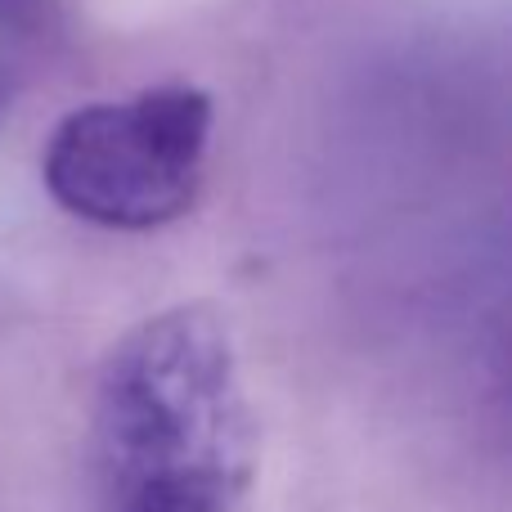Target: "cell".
Here are the masks:
<instances>
[{
	"mask_svg": "<svg viewBox=\"0 0 512 512\" xmlns=\"http://www.w3.org/2000/svg\"><path fill=\"white\" fill-rule=\"evenodd\" d=\"M0 104H5V81H0Z\"/></svg>",
	"mask_w": 512,
	"mask_h": 512,
	"instance_id": "4",
	"label": "cell"
},
{
	"mask_svg": "<svg viewBox=\"0 0 512 512\" xmlns=\"http://www.w3.org/2000/svg\"><path fill=\"white\" fill-rule=\"evenodd\" d=\"M212 99L158 86L122 104H86L54 126L41 176L63 212L108 230H158L185 216L203 185Z\"/></svg>",
	"mask_w": 512,
	"mask_h": 512,
	"instance_id": "2",
	"label": "cell"
},
{
	"mask_svg": "<svg viewBox=\"0 0 512 512\" xmlns=\"http://www.w3.org/2000/svg\"><path fill=\"white\" fill-rule=\"evenodd\" d=\"M50 14V0H0V23L14 27H36Z\"/></svg>",
	"mask_w": 512,
	"mask_h": 512,
	"instance_id": "3",
	"label": "cell"
},
{
	"mask_svg": "<svg viewBox=\"0 0 512 512\" xmlns=\"http://www.w3.org/2000/svg\"><path fill=\"white\" fill-rule=\"evenodd\" d=\"M252 481V405L221 315L176 306L131 328L99 373V512H252Z\"/></svg>",
	"mask_w": 512,
	"mask_h": 512,
	"instance_id": "1",
	"label": "cell"
}]
</instances>
